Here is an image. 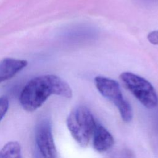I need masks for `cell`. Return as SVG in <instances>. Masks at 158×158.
I'll list each match as a JSON object with an SVG mask.
<instances>
[{
  "label": "cell",
  "instance_id": "1",
  "mask_svg": "<svg viewBox=\"0 0 158 158\" xmlns=\"http://www.w3.org/2000/svg\"><path fill=\"white\" fill-rule=\"evenodd\" d=\"M51 94L70 98L72 91L60 77L54 75H41L26 84L20 93V102L25 110L33 112L41 107Z\"/></svg>",
  "mask_w": 158,
  "mask_h": 158
},
{
  "label": "cell",
  "instance_id": "2",
  "mask_svg": "<svg viewBox=\"0 0 158 158\" xmlns=\"http://www.w3.org/2000/svg\"><path fill=\"white\" fill-rule=\"evenodd\" d=\"M66 123L77 143L82 147L87 146L97 124L91 111L85 106H78L69 114Z\"/></svg>",
  "mask_w": 158,
  "mask_h": 158
},
{
  "label": "cell",
  "instance_id": "3",
  "mask_svg": "<svg viewBox=\"0 0 158 158\" xmlns=\"http://www.w3.org/2000/svg\"><path fill=\"white\" fill-rule=\"evenodd\" d=\"M94 82L99 92L117 108L123 121L130 122L133 118V110L130 103L124 98L118 83L102 76L96 77Z\"/></svg>",
  "mask_w": 158,
  "mask_h": 158
},
{
  "label": "cell",
  "instance_id": "4",
  "mask_svg": "<svg viewBox=\"0 0 158 158\" xmlns=\"http://www.w3.org/2000/svg\"><path fill=\"white\" fill-rule=\"evenodd\" d=\"M120 78L127 88L148 109H154L158 105V96L153 86L144 78L131 72H123Z\"/></svg>",
  "mask_w": 158,
  "mask_h": 158
},
{
  "label": "cell",
  "instance_id": "5",
  "mask_svg": "<svg viewBox=\"0 0 158 158\" xmlns=\"http://www.w3.org/2000/svg\"><path fill=\"white\" fill-rule=\"evenodd\" d=\"M35 140L43 158H58L51 123L49 120L44 119L37 125Z\"/></svg>",
  "mask_w": 158,
  "mask_h": 158
},
{
  "label": "cell",
  "instance_id": "6",
  "mask_svg": "<svg viewBox=\"0 0 158 158\" xmlns=\"http://www.w3.org/2000/svg\"><path fill=\"white\" fill-rule=\"evenodd\" d=\"M94 149L99 152H104L110 149L114 144L112 134L102 125L97 123L92 136Z\"/></svg>",
  "mask_w": 158,
  "mask_h": 158
},
{
  "label": "cell",
  "instance_id": "7",
  "mask_svg": "<svg viewBox=\"0 0 158 158\" xmlns=\"http://www.w3.org/2000/svg\"><path fill=\"white\" fill-rule=\"evenodd\" d=\"M28 64L25 60L5 58L0 62V83L12 78Z\"/></svg>",
  "mask_w": 158,
  "mask_h": 158
},
{
  "label": "cell",
  "instance_id": "8",
  "mask_svg": "<svg viewBox=\"0 0 158 158\" xmlns=\"http://www.w3.org/2000/svg\"><path fill=\"white\" fill-rule=\"evenodd\" d=\"M0 158H22L21 148L17 141H10L0 150Z\"/></svg>",
  "mask_w": 158,
  "mask_h": 158
},
{
  "label": "cell",
  "instance_id": "9",
  "mask_svg": "<svg viewBox=\"0 0 158 158\" xmlns=\"http://www.w3.org/2000/svg\"><path fill=\"white\" fill-rule=\"evenodd\" d=\"M9 106L8 99L6 96L0 97V121L6 115Z\"/></svg>",
  "mask_w": 158,
  "mask_h": 158
},
{
  "label": "cell",
  "instance_id": "10",
  "mask_svg": "<svg viewBox=\"0 0 158 158\" xmlns=\"http://www.w3.org/2000/svg\"><path fill=\"white\" fill-rule=\"evenodd\" d=\"M149 41L154 44H158V30L151 31L148 35Z\"/></svg>",
  "mask_w": 158,
  "mask_h": 158
},
{
  "label": "cell",
  "instance_id": "11",
  "mask_svg": "<svg viewBox=\"0 0 158 158\" xmlns=\"http://www.w3.org/2000/svg\"><path fill=\"white\" fill-rule=\"evenodd\" d=\"M144 1H148V2H156V1H158V0H143Z\"/></svg>",
  "mask_w": 158,
  "mask_h": 158
},
{
  "label": "cell",
  "instance_id": "12",
  "mask_svg": "<svg viewBox=\"0 0 158 158\" xmlns=\"http://www.w3.org/2000/svg\"><path fill=\"white\" fill-rule=\"evenodd\" d=\"M36 158H41V157L40 156H39V155H36Z\"/></svg>",
  "mask_w": 158,
  "mask_h": 158
}]
</instances>
